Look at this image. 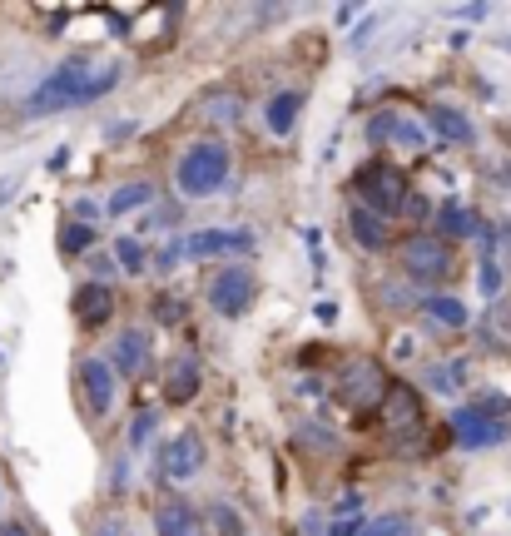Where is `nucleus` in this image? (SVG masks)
<instances>
[{
	"instance_id": "dca6fc26",
	"label": "nucleus",
	"mask_w": 511,
	"mask_h": 536,
	"mask_svg": "<svg viewBox=\"0 0 511 536\" xmlns=\"http://www.w3.org/2000/svg\"><path fill=\"white\" fill-rule=\"evenodd\" d=\"M164 398H169V402L199 398V363H194L189 353L169 363V378H164Z\"/></svg>"
},
{
	"instance_id": "aec40b11",
	"label": "nucleus",
	"mask_w": 511,
	"mask_h": 536,
	"mask_svg": "<svg viewBox=\"0 0 511 536\" xmlns=\"http://www.w3.org/2000/svg\"><path fill=\"white\" fill-rule=\"evenodd\" d=\"M427 125L442 134V139H452V144H467V139H472V120H467L462 110H447V105H432V110H427Z\"/></svg>"
},
{
	"instance_id": "5701e85b",
	"label": "nucleus",
	"mask_w": 511,
	"mask_h": 536,
	"mask_svg": "<svg viewBox=\"0 0 511 536\" xmlns=\"http://www.w3.org/2000/svg\"><path fill=\"white\" fill-rule=\"evenodd\" d=\"M154 199V184L149 179H134L125 189H115V199H110V214H129V209H144Z\"/></svg>"
},
{
	"instance_id": "6ab92c4d",
	"label": "nucleus",
	"mask_w": 511,
	"mask_h": 536,
	"mask_svg": "<svg viewBox=\"0 0 511 536\" xmlns=\"http://www.w3.org/2000/svg\"><path fill=\"white\" fill-rule=\"evenodd\" d=\"M422 313L437 323V328H467V308H462V298H442V293H427L422 298Z\"/></svg>"
},
{
	"instance_id": "9d476101",
	"label": "nucleus",
	"mask_w": 511,
	"mask_h": 536,
	"mask_svg": "<svg viewBox=\"0 0 511 536\" xmlns=\"http://www.w3.org/2000/svg\"><path fill=\"white\" fill-rule=\"evenodd\" d=\"M80 393H85V407L100 412V417L115 407L120 388H115V373H110L105 358H85V363H80Z\"/></svg>"
},
{
	"instance_id": "1a4fd4ad",
	"label": "nucleus",
	"mask_w": 511,
	"mask_h": 536,
	"mask_svg": "<svg viewBox=\"0 0 511 536\" xmlns=\"http://www.w3.org/2000/svg\"><path fill=\"white\" fill-rule=\"evenodd\" d=\"M378 412H383L387 432H417L422 427V393H412L407 383H387Z\"/></svg>"
},
{
	"instance_id": "ddd939ff",
	"label": "nucleus",
	"mask_w": 511,
	"mask_h": 536,
	"mask_svg": "<svg viewBox=\"0 0 511 536\" xmlns=\"http://www.w3.org/2000/svg\"><path fill=\"white\" fill-rule=\"evenodd\" d=\"M144 358H149V333L144 328H125L115 338V348H110V373L115 378H134V373H144Z\"/></svg>"
},
{
	"instance_id": "f03ea898",
	"label": "nucleus",
	"mask_w": 511,
	"mask_h": 536,
	"mask_svg": "<svg viewBox=\"0 0 511 536\" xmlns=\"http://www.w3.org/2000/svg\"><path fill=\"white\" fill-rule=\"evenodd\" d=\"M353 199H358V209H368V214H378V219H397L402 209H407V199H412V184H407V174L397 169V164H383V159H373V164H363L358 174H353Z\"/></svg>"
},
{
	"instance_id": "473e14b6",
	"label": "nucleus",
	"mask_w": 511,
	"mask_h": 536,
	"mask_svg": "<svg viewBox=\"0 0 511 536\" xmlns=\"http://www.w3.org/2000/svg\"><path fill=\"white\" fill-rule=\"evenodd\" d=\"M333 536H358V527H353V522H338V532Z\"/></svg>"
},
{
	"instance_id": "9b49d317",
	"label": "nucleus",
	"mask_w": 511,
	"mask_h": 536,
	"mask_svg": "<svg viewBox=\"0 0 511 536\" xmlns=\"http://www.w3.org/2000/svg\"><path fill=\"white\" fill-rule=\"evenodd\" d=\"M254 249V234L249 229H199L189 244H184V254L189 259H214V254H249Z\"/></svg>"
},
{
	"instance_id": "0eeeda50",
	"label": "nucleus",
	"mask_w": 511,
	"mask_h": 536,
	"mask_svg": "<svg viewBox=\"0 0 511 536\" xmlns=\"http://www.w3.org/2000/svg\"><path fill=\"white\" fill-rule=\"evenodd\" d=\"M254 298H258V278H254V268H244V264H229L224 273H214V283H209V303L224 318H244L254 308Z\"/></svg>"
},
{
	"instance_id": "4be33fe9",
	"label": "nucleus",
	"mask_w": 511,
	"mask_h": 536,
	"mask_svg": "<svg viewBox=\"0 0 511 536\" xmlns=\"http://www.w3.org/2000/svg\"><path fill=\"white\" fill-rule=\"evenodd\" d=\"M437 224H442V234H447V239H472V234H477V214H472V209H462V204H447Z\"/></svg>"
},
{
	"instance_id": "7ed1b4c3",
	"label": "nucleus",
	"mask_w": 511,
	"mask_h": 536,
	"mask_svg": "<svg viewBox=\"0 0 511 536\" xmlns=\"http://www.w3.org/2000/svg\"><path fill=\"white\" fill-rule=\"evenodd\" d=\"M397 264L412 283H442L452 278V244L442 234H407L397 249Z\"/></svg>"
},
{
	"instance_id": "2f4dec72",
	"label": "nucleus",
	"mask_w": 511,
	"mask_h": 536,
	"mask_svg": "<svg viewBox=\"0 0 511 536\" xmlns=\"http://www.w3.org/2000/svg\"><path fill=\"white\" fill-rule=\"evenodd\" d=\"M15 184H20L15 174H10V179H0V204H10V189H15Z\"/></svg>"
},
{
	"instance_id": "20e7f679",
	"label": "nucleus",
	"mask_w": 511,
	"mask_h": 536,
	"mask_svg": "<svg viewBox=\"0 0 511 536\" xmlns=\"http://www.w3.org/2000/svg\"><path fill=\"white\" fill-rule=\"evenodd\" d=\"M179 189L184 194H214L224 179H229V149L224 144H189L184 149V159H179Z\"/></svg>"
},
{
	"instance_id": "a878e982",
	"label": "nucleus",
	"mask_w": 511,
	"mask_h": 536,
	"mask_svg": "<svg viewBox=\"0 0 511 536\" xmlns=\"http://www.w3.org/2000/svg\"><path fill=\"white\" fill-rule=\"evenodd\" d=\"M209 527H214V536H244V522H239V512L234 507H209Z\"/></svg>"
},
{
	"instance_id": "f3484780",
	"label": "nucleus",
	"mask_w": 511,
	"mask_h": 536,
	"mask_svg": "<svg viewBox=\"0 0 511 536\" xmlns=\"http://www.w3.org/2000/svg\"><path fill=\"white\" fill-rule=\"evenodd\" d=\"M348 234H353L358 249H368V254H383L387 249V224L378 219V214L358 209V204H353V214H348Z\"/></svg>"
},
{
	"instance_id": "412c9836",
	"label": "nucleus",
	"mask_w": 511,
	"mask_h": 536,
	"mask_svg": "<svg viewBox=\"0 0 511 536\" xmlns=\"http://www.w3.org/2000/svg\"><path fill=\"white\" fill-rule=\"evenodd\" d=\"M239 110H244V100H239L234 90H214V95H204V120H214V125H234Z\"/></svg>"
},
{
	"instance_id": "b1692460",
	"label": "nucleus",
	"mask_w": 511,
	"mask_h": 536,
	"mask_svg": "<svg viewBox=\"0 0 511 536\" xmlns=\"http://www.w3.org/2000/svg\"><path fill=\"white\" fill-rule=\"evenodd\" d=\"M90 244H95V229H90V224L70 219V224L60 229V254H65V259H70V254H85Z\"/></svg>"
},
{
	"instance_id": "bb28decb",
	"label": "nucleus",
	"mask_w": 511,
	"mask_h": 536,
	"mask_svg": "<svg viewBox=\"0 0 511 536\" xmlns=\"http://www.w3.org/2000/svg\"><path fill=\"white\" fill-rule=\"evenodd\" d=\"M115 259H120V268L125 273H144V244L139 239H115Z\"/></svg>"
},
{
	"instance_id": "a211bd4d",
	"label": "nucleus",
	"mask_w": 511,
	"mask_h": 536,
	"mask_svg": "<svg viewBox=\"0 0 511 536\" xmlns=\"http://www.w3.org/2000/svg\"><path fill=\"white\" fill-rule=\"evenodd\" d=\"M298 110H303V95H298V90L273 95V100H268V110H263V125H268V134H288L293 125H298Z\"/></svg>"
},
{
	"instance_id": "cd10ccee",
	"label": "nucleus",
	"mask_w": 511,
	"mask_h": 536,
	"mask_svg": "<svg viewBox=\"0 0 511 536\" xmlns=\"http://www.w3.org/2000/svg\"><path fill=\"white\" fill-rule=\"evenodd\" d=\"M154 422H159V412H134V427H129V447H144L149 442V432H154Z\"/></svg>"
},
{
	"instance_id": "2eb2a0df",
	"label": "nucleus",
	"mask_w": 511,
	"mask_h": 536,
	"mask_svg": "<svg viewBox=\"0 0 511 536\" xmlns=\"http://www.w3.org/2000/svg\"><path fill=\"white\" fill-rule=\"evenodd\" d=\"M154 527H159V536H204L199 512H194L189 502H179V497L159 502V512H154Z\"/></svg>"
},
{
	"instance_id": "f257e3e1",
	"label": "nucleus",
	"mask_w": 511,
	"mask_h": 536,
	"mask_svg": "<svg viewBox=\"0 0 511 536\" xmlns=\"http://www.w3.org/2000/svg\"><path fill=\"white\" fill-rule=\"evenodd\" d=\"M120 65H100L95 55H70L65 65H55L30 95H25V115L40 120V115H60V110H75V105H95L100 95H110L120 85Z\"/></svg>"
},
{
	"instance_id": "423d86ee",
	"label": "nucleus",
	"mask_w": 511,
	"mask_h": 536,
	"mask_svg": "<svg viewBox=\"0 0 511 536\" xmlns=\"http://www.w3.org/2000/svg\"><path fill=\"white\" fill-rule=\"evenodd\" d=\"M452 437H457V447H467V452L497 447V442H507V422L497 417V402H472V407H462V412L452 417Z\"/></svg>"
},
{
	"instance_id": "7c9ffc66",
	"label": "nucleus",
	"mask_w": 511,
	"mask_h": 536,
	"mask_svg": "<svg viewBox=\"0 0 511 536\" xmlns=\"http://www.w3.org/2000/svg\"><path fill=\"white\" fill-rule=\"evenodd\" d=\"M0 536H30L25 522H0Z\"/></svg>"
},
{
	"instance_id": "f8f14e48",
	"label": "nucleus",
	"mask_w": 511,
	"mask_h": 536,
	"mask_svg": "<svg viewBox=\"0 0 511 536\" xmlns=\"http://www.w3.org/2000/svg\"><path fill=\"white\" fill-rule=\"evenodd\" d=\"M70 313H75L85 328H100V323L115 313V293L105 288V278H95V283H80V288H75V298H70Z\"/></svg>"
},
{
	"instance_id": "c85d7f7f",
	"label": "nucleus",
	"mask_w": 511,
	"mask_h": 536,
	"mask_svg": "<svg viewBox=\"0 0 511 536\" xmlns=\"http://www.w3.org/2000/svg\"><path fill=\"white\" fill-rule=\"evenodd\" d=\"M179 313H184V303H179V298H169V293H164V298H154V318H159V323H179Z\"/></svg>"
},
{
	"instance_id": "6e6552de",
	"label": "nucleus",
	"mask_w": 511,
	"mask_h": 536,
	"mask_svg": "<svg viewBox=\"0 0 511 536\" xmlns=\"http://www.w3.org/2000/svg\"><path fill=\"white\" fill-rule=\"evenodd\" d=\"M204 457H209V447H204L199 432H174V437L164 442V452H159V472H164L169 482H189V477L204 472Z\"/></svg>"
},
{
	"instance_id": "393cba45",
	"label": "nucleus",
	"mask_w": 511,
	"mask_h": 536,
	"mask_svg": "<svg viewBox=\"0 0 511 536\" xmlns=\"http://www.w3.org/2000/svg\"><path fill=\"white\" fill-rule=\"evenodd\" d=\"M358 536H412V517H402V512H392V517H378V522H368Z\"/></svg>"
},
{
	"instance_id": "c756f323",
	"label": "nucleus",
	"mask_w": 511,
	"mask_h": 536,
	"mask_svg": "<svg viewBox=\"0 0 511 536\" xmlns=\"http://www.w3.org/2000/svg\"><path fill=\"white\" fill-rule=\"evenodd\" d=\"M482 288L497 293V264H492V259H487V268H482Z\"/></svg>"
},
{
	"instance_id": "4468645a",
	"label": "nucleus",
	"mask_w": 511,
	"mask_h": 536,
	"mask_svg": "<svg viewBox=\"0 0 511 536\" xmlns=\"http://www.w3.org/2000/svg\"><path fill=\"white\" fill-rule=\"evenodd\" d=\"M368 139L373 144H397V149H422V125H412L407 115H373L368 125Z\"/></svg>"
},
{
	"instance_id": "39448f33",
	"label": "nucleus",
	"mask_w": 511,
	"mask_h": 536,
	"mask_svg": "<svg viewBox=\"0 0 511 536\" xmlns=\"http://www.w3.org/2000/svg\"><path fill=\"white\" fill-rule=\"evenodd\" d=\"M387 393V373L378 358H348L343 373H338V402L353 407V412H368L378 407Z\"/></svg>"
}]
</instances>
